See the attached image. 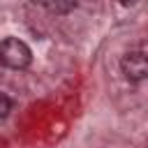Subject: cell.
Masks as SVG:
<instances>
[{
    "instance_id": "6da1fadb",
    "label": "cell",
    "mask_w": 148,
    "mask_h": 148,
    "mask_svg": "<svg viewBox=\"0 0 148 148\" xmlns=\"http://www.w3.org/2000/svg\"><path fill=\"white\" fill-rule=\"evenodd\" d=\"M0 62L9 69H25L32 62V51L23 39L7 37L0 42Z\"/></svg>"
},
{
    "instance_id": "7a4b0ae2",
    "label": "cell",
    "mask_w": 148,
    "mask_h": 148,
    "mask_svg": "<svg viewBox=\"0 0 148 148\" xmlns=\"http://www.w3.org/2000/svg\"><path fill=\"white\" fill-rule=\"evenodd\" d=\"M120 69L130 81H143L148 79V53L143 51H130L120 60Z\"/></svg>"
},
{
    "instance_id": "3957f363",
    "label": "cell",
    "mask_w": 148,
    "mask_h": 148,
    "mask_svg": "<svg viewBox=\"0 0 148 148\" xmlns=\"http://www.w3.org/2000/svg\"><path fill=\"white\" fill-rule=\"evenodd\" d=\"M37 2L51 14H67L79 5V0H37Z\"/></svg>"
},
{
    "instance_id": "277c9868",
    "label": "cell",
    "mask_w": 148,
    "mask_h": 148,
    "mask_svg": "<svg viewBox=\"0 0 148 148\" xmlns=\"http://www.w3.org/2000/svg\"><path fill=\"white\" fill-rule=\"evenodd\" d=\"M9 111H12V99H9L5 92H0V120H2V118H7V116H9Z\"/></svg>"
},
{
    "instance_id": "5b68a950",
    "label": "cell",
    "mask_w": 148,
    "mask_h": 148,
    "mask_svg": "<svg viewBox=\"0 0 148 148\" xmlns=\"http://www.w3.org/2000/svg\"><path fill=\"white\" fill-rule=\"evenodd\" d=\"M120 2H123V5H134L136 0H120Z\"/></svg>"
}]
</instances>
